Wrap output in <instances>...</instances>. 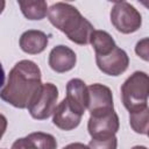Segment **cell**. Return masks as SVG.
Masks as SVG:
<instances>
[{
    "label": "cell",
    "instance_id": "obj_6",
    "mask_svg": "<svg viewBox=\"0 0 149 149\" xmlns=\"http://www.w3.org/2000/svg\"><path fill=\"white\" fill-rule=\"evenodd\" d=\"M87 91H88L87 109L91 116L98 118L114 112L113 93L108 86L95 83L87 86Z\"/></svg>",
    "mask_w": 149,
    "mask_h": 149
},
{
    "label": "cell",
    "instance_id": "obj_16",
    "mask_svg": "<svg viewBox=\"0 0 149 149\" xmlns=\"http://www.w3.org/2000/svg\"><path fill=\"white\" fill-rule=\"evenodd\" d=\"M148 116H149V108H144L137 112L129 113V123L133 130L137 134L147 135L148 134Z\"/></svg>",
    "mask_w": 149,
    "mask_h": 149
},
{
    "label": "cell",
    "instance_id": "obj_10",
    "mask_svg": "<svg viewBox=\"0 0 149 149\" xmlns=\"http://www.w3.org/2000/svg\"><path fill=\"white\" fill-rule=\"evenodd\" d=\"M48 63L55 72L64 73L74 68L77 63V56L72 49L66 45L59 44L51 49Z\"/></svg>",
    "mask_w": 149,
    "mask_h": 149
},
{
    "label": "cell",
    "instance_id": "obj_20",
    "mask_svg": "<svg viewBox=\"0 0 149 149\" xmlns=\"http://www.w3.org/2000/svg\"><path fill=\"white\" fill-rule=\"evenodd\" d=\"M62 149H90L88 146L84 144V143H80V142H74V143H70L68 146H65L64 148Z\"/></svg>",
    "mask_w": 149,
    "mask_h": 149
},
{
    "label": "cell",
    "instance_id": "obj_1",
    "mask_svg": "<svg viewBox=\"0 0 149 149\" xmlns=\"http://www.w3.org/2000/svg\"><path fill=\"white\" fill-rule=\"evenodd\" d=\"M38 65L29 59L17 62L9 71L7 83L0 91V98L15 108H27L42 86Z\"/></svg>",
    "mask_w": 149,
    "mask_h": 149
},
{
    "label": "cell",
    "instance_id": "obj_19",
    "mask_svg": "<svg viewBox=\"0 0 149 149\" xmlns=\"http://www.w3.org/2000/svg\"><path fill=\"white\" fill-rule=\"evenodd\" d=\"M7 125H8V123H7L6 116L0 113V140H1V137L3 136V134H5L6 129H7Z\"/></svg>",
    "mask_w": 149,
    "mask_h": 149
},
{
    "label": "cell",
    "instance_id": "obj_15",
    "mask_svg": "<svg viewBox=\"0 0 149 149\" xmlns=\"http://www.w3.org/2000/svg\"><path fill=\"white\" fill-rule=\"evenodd\" d=\"M22 14L28 20H42L48 13V5L44 0L17 1Z\"/></svg>",
    "mask_w": 149,
    "mask_h": 149
},
{
    "label": "cell",
    "instance_id": "obj_17",
    "mask_svg": "<svg viewBox=\"0 0 149 149\" xmlns=\"http://www.w3.org/2000/svg\"><path fill=\"white\" fill-rule=\"evenodd\" d=\"M118 139L115 135L102 139H92L88 143L90 149H116Z\"/></svg>",
    "mask_w": 149,
    "mask_h": 149
},
{
    "label": "cell",
    "instance_id": "obj_2",
    "mask_svg": "<svg viewBox=\"0 0 149 149\" xmlns=\"http://www.w3.org/2000/svg\"><path fill=\"white\" fill-rule=\"evenodd\" d=\"M47 14L50 23L64 33L70 41L79 45L90 43V36L94 28L74 6L66 2H56L48 8Z\"/></svg>",
    "mask_w": 149,
    "mask_h": 149
},
{
    "label": "cell",
    "instance_id": "obj_9",
    "mask_svg": "<svg viewBox=\"0 0 149 149\" xmlns=\"http://www.w3.org/2000/svg\"><path fill=\"white\" fill-rule=\"evenodd\" d=\"M64 99L77 113L84 115L88 105V91L86 84L79 78L69 80L66 84V97Z\"/></svg>",
    "mask_w": 149,
    "mask_h": 149
},
{
    "label": "cell",
    "instance_id": "obj_12",
    "mask_svg": "<svg viewBox=\"0 0 149 149\" xmlns=\"http://www.w3.org/2000/svg\"><path fill=\"white\" fill-rule=\"evenodd\" d=\"M12 149H57V141L51 134L34 132L17 139L12 144Z\"/></svg>",
    "mask_w": 149,
    "mask_h": 149
},
{
    "label": "cell",
    "instance_id": "obj_22",
    "mask_svg": "<svg viewBox=\"0 0 149 149\" xmlns=\"http://www.w3.org/2000/svg\"><path fill=\"white\" fill-rule=\"evenodd\" d=\"M5 6H6V2H5L3 0H0V14L3 12V9H5Z\"/></svg>",
    "mask_w": 149,
    "mask_h": 149
},
{
    "label": "cell",
    "instance_id": "obj_3",
    "mask_svg": "<svg viewBox=\"0 0 149 149\" xmlns=\"http://www.w3.org/2000/svg\"><path fill=\"white\" fill-rule=\"evenodd\" d=\"M149 77L143 71H135L121 86V100L129 113L148 107Z\"/></svg>",
    "mask_w": 149,
    "mask_h": 149
},
{
    "label": "cell",
    "instance_id": "obj_18",
    "mask_svg": "<svg viewBox=\"0 0 149 149\" xmlns=\"http://www.w3.org/2000/svg\"><path fill=\"white\" fill-rule=\"evenodd\" d=\"M135 52L139 57H141L143 61H148L149 59V40L146 37L141 41H139L136 43L135 47Z\"/></svg>",
    "mask_w": 149,
    "mask_h": 149
},
{
    "label": "cell",
    "instance_id": "obj_14",
    "mask_svg": "<svg viewBox=\"0 0 149 149\" xmlns=\"http://www.w3.org/2000/svg\"><path fill=\"white\" fill-rule=\"evenodd\" d=\"M90 43L93 47L95 55L102 56L109 54L115 47V42L113 37L105 30H93L90 36Z\"/></svg>",
    "mask_w": 149,
    "mask_h": 149
},
{
    "label": "cell",
    "instance_id": "obj_23",
    "mask_svg": "<svg viewBox=\"0 0 149 149\" xmlns=\"http://www.w3.org/2000/svg\"><path fill=\"white\" fill-rule=\"evenodd\" d=\"M132 149H148V148L144 147V146H135V147H133Z\"/></svg>",
    "mask_w": 149,
    "mask_h": 149
},
{
    "label": "cell",
    "instance_id": "obj_13",
    "mask_svg": "<svg viewBox=\"0 0 149 149\" xmlns=\"http://www.w3.org/2000/svg\"><path fill=\"white\" fill-rule=\"evenodd\" d=\"M22 51L29 55H37L45 50L48 45V36L45 33L36 29L24 31L19 41Z\"/></svg>",
    "mask_w": 149,
    "mask_h": 149
},
{
    "label": "cell",
    "instance_id": "obj_7",
    "mask_svg": "<svg viewBox=\"0 0 149 149\" xmlns=\"http://www.w3.org/2000/svg\"><path fill=\"white\" fill-rule=\"evenodd\" d=\"M95 63L101 72L108 76L116 77L123 73L128 69L129 57L123 49L115 47L107 55H102V56L95 55Z\"/></svg>",
    "mask_w": 149,
    "mask_h": 149
},
{
    "label": "cell",
    "instance_id": "obj_4",
    "mask_svg": "<svg viewBox=\"0 0 149 149\" xmlns=\"http://www.w3.org/2000/svg\"><path fill=\"white\" fill-rule=\"evenodd\" d=\"M58 99V88L52 83L42 84L38 92L29 102L27 109L31 118L36 120H45L52 115Z\"/></svg>",
    "mask_w": 149,
    "mask_h": 149
},
{
    "label": "cell",
    "instance_id": "obj_21",
    "mask_svg": "<svg viewBox=\"0 0 149 149\" xmlns=\"http://www.w3.org/2000/svg\"><path fill=\"white\" fill-rule=\"evenodd\" d=\"M5 84V70L0 63V87H2Z\"/></svg>",
    "mask_w": 149,
    "mask_h": 149
},
{
    "label": "cell",
    "instance_id": "obj_8",
    "mask_svg": "<svg viewBox=\"0 0 149 149\" xmlns=\"http://www.w3.org/2000/svg\"><path fill=\"white\" fill-rule=\"evenodd\" d=\"M119 127H120L119 116L115 112L98 118L90 116L87 122V130L92 139H102V137L113 136L118 133Z\"/></svg>",
    "mask_w": 149,
    "mask_h": 149
},
{
    "label": "cell",
    "instance_id": "obj_11",
    "mask_svg": "<svg viewBox=\"0 0 149 149\" xmlns=\"http://www.w3.org/2000/svg\"><path fill=\"white\" fill-rule=\"evenodd\" d=\"M81 116L83 115L77 113L69 102L63 99L52 113V123L62 130H72L79 126Z\"/></svg>",
    "mask_w": 149,
    "mask_h": 149
},
{
    "label": "cell",
    "instance_id": "obj_5",
    "mask_svg": "<svg viewBox=\"0 0 149 149\" xmlns=\"http://www.w3.org/2000/svg\"><path fill=\"white\" fill-rule=\"evenodd\" d=\"M111 22L122 34H132L140 29L142 16L140 12L127 1H118L111 9Z\"/></svg>",
    "mask_w": 149,
    "mask_h": 149
}]
</instances>
